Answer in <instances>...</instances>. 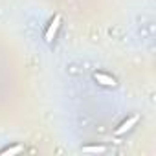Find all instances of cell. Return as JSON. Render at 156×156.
Here are the masks:
<instances>
[{
    "label": "cell",
    "instance_id": "6da1fadb",
    "mask_svg": "<svg viewBox=\"0 0 156 156\" xmlns=\"http://www.w3.org/2000/svg\"><path fill=\"white\" fill-rule=\"evenodd\" d=\"M61 20H62V17H61V15H55V17L51 19V22L48 24L46 33H44V41H46V42H51V41L55 39L57 30H59V26H61Z\"/></svg>",
    "mask_w": 156,
    "mask_h": 156
},
{
    "label": "cell",
    "instance_id": "7a4b0ae2",
    "mask_svg": "<svg viewBox=\"0 0 156 156\" xmlns=\"http://www.w3.org/2000/svg\"><path fill=\"white\" fill-rule=\"evenodd\" d=\"M138 121H140V116H130V118H127V119H125L116 130H114V134H116V136H123V134H127V132L138 123Z\"/></svg>",
    "mask_w": 156,
    "mask_h": 156
},
{
    "label": "cell",
    "instance_id": "3957f363",
    "mask_svg": "<svg viewBox=\"0 0 156 156\" xmlns=\"http://www.w3.org/2000/svg\"><path fill=\"white\" fill-rule=\"evenodd\" d=\"M94 81H98L101 87H116L118 85L114 77L108 75V73H105V72H96L94 73Z\"/></svg>",
    "mask_w": 156,
    "mask_h": 156
},
{
    "label": "cell",
    "instance_id": "277c9868",
    "mask_svg": "<svg viewBox=\"0 0 156 156\" xmlns=\"http://www.w3.org/2000/svg\"><path fill=\"white\" fill-rule=\"evenodd\" d=\"M24 151V147L22 145H13V147H6V149H2L0 151V156H13V154H19V152H22Z\"/></svg>",
    "mask_w": 156,
    "mask_h": 156
},
{
    "label": "cell",
    "instance_id": "5b68a950",
    "mask_svg": "<svg viewBox=\"0 0 156 156\" xmlns=\"http://www.w3.org/2000/svg\"><path fill=\"white\" fill-rule=\"evenodd\" d=\"M83 151H85V152L101 154V152H105V151H107V147H105V145H85V147H83Z\"/></svg>",
    "mask_w": 156,
    "mask_h": 156
}]
</instances>
